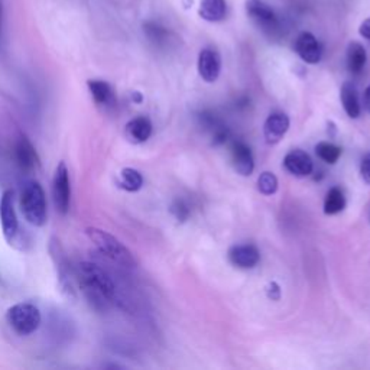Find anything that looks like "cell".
I'll list each match as a JSON object with an SVG mask.
<instances>
[{
	"mask_svg": "<svg viewBox=\"0 0 370 370\" xmlns=\"http://www.w3.org/2000/svg\"><path fill=\"white\" fill-rule=\"evenodd\" d=\"M86 236L98 250V253L109 259L110 262L123 267L137 266V260H134L130 250L109 231L98 227H87Z\"/></svg>",
	"mask_w": 370,
	"mask_h": 370,
	"instance_id": "7a4b0ae2",
	"label": "cell"
},
{
	"mask_svg": "<svg viewBox=\"0 0 370 370\" xmlns=\"http://www.w3.org/2000/svg\"><path fill=\"white\" fill-rule=\"evenodd\" d=\"M278 178L274 173L271 171H265L259 175L258 178V190L263 195H274L278 191Z\"/></svg>",
	"mask_w": 370,
	"mask_h": 370,
	"instance_id": "cb8c5ba5",
	"label": "cell"
},
{
	"mask_svg": "<svg viewBox=\"0 0 370 370\" xmlns=\"http://www.w3.org/2000/svg\"><path fill=\"white\" fill-rule=\"evenodd\" d=\"M246 12L258 23L259 28H262L267 33H271V35L279 30L281 23L275 11L265 2H262V0H248Z\"/></svg>",
	"mask_w": 370,
	"mask_h": 370,
	"instance_id": "52a82bcc",
	"label": "cell"
},
{
	"mask_svg": "<svg viewBox=\"0 0 370 370\" xmlns=\"http://www.w3.org/2000/svg\"><path fill=\"white\" fill-rule=\"evenodd\" d=\"M19 203L22 214L29 224L42 227L47 223V197L38 181L25 183Z\"/></svg>",
	"mask_w": 370,
	"mask_h": 370,
	"instance_id": "3957f363",
	"label": "cell"
},
{
	"mask_svg": "<svg viewBox=\"0 0 370 370\" xmlns=\"http://www.w3.org/2000/svg\"><path fill=\"white\" fill-rule=\"evenodd\" d=\"M145 33H146V37L154 42V44H163L168 38V32L165 28H162L161 25L155 23V22H146L145 26Z\"/></svg>",
	"mask_w": 370,
	"mask_h": 370,
	"instance_id": "d4e9b609",
	"label": "cell"
},
{
	"mask_svg": "<svg viewBox=\"0 0 370 370\" xmlns=\"http://www.w3.org/2000/svg\"><path fill=\"white\" fill-rule=\"evenodd\" d=\"M226 0H201L198 15L207 22H220L226 18Z\"/></svg>",
	"mask_w": 370,
	"mask_h": 370,
	"instance_id": "d6986e66",
	"label": "cell"
},
{
	"mask_svg": "<svg viewBox=\"0 0 370 370\" xmlns=\"http://www.w3.org/2000/svg\"><path fill=\"white\" fill-rule=\"evenodd\" d=\"M316 154L317 156L325 162V163H330V165H334L335 162H337L343 154L342 148L337 146L335 144H331V142H320L317 146H316Z\"/></svg>",
	"mask_w": 370,
	"mask_h": 370,
	"instance_id": "603a6c76",
	"label": "cell"
},
{
	"mask_svg": "<svg viewBox=\"0 0 370 370\" xmlns=\"http://www.w3.org/2000/svg\"><path fill=\"white\" fill-rule=\"evenodd\" d=\"M367 61V54L363 45L352 42L347 48V69L352 74H360Z\"/></svg>",
	"mask_w": 370,
	"mask_h": 370,
	"instance_id": "ffe728a7",
	"label": "cell"
},
{
	"mask_svg": "<svg viewBox=\"0 0 370 370\" xmlns=\"http://www.w3.org/2000/svg\"><path fill=\"white\" fill-rule=\"evenodd\" d=\"M289 129V117L285 113H272L263 125V137L269 145L281 142Z\"/></svg>",
	"mask_w": 370,
	"mask_h": 370,
	"instance_id": "4fadbf2b",
	"label": "cell"
},
{
	"mask_svg": "<svg viewBox=\"0 0 370 370\" xmlns=\"http://www.w3.org/2000/svg\"><path fill=\"white\" fill-rule=\"evenodd\" d=\"M221 58L213 48H204L198 55V74L206 83H214L220 77Z\"/></svg>",
	"mask_w": 370,
	"mask_h": 370,
	"instance_id": "9c48e42d",
	"label": "cell"
},
{
	"mask_svg": "<svg viewBox=\"0 0 370 370\" xmlns=\"http://www.w3.org/2000/svg\"><path fill=\"white\" fill-rule=\"evenodd\" d=\"M359 32H360V35L366 40L370 41V19H366L362 22L360 28H359Z\"/></svg>",
	"mask_w": 370,
	"mask_h": 370,
	"instance_id": "f1b7e54d",
	"label": "cell"
},
{
	"mask_svg": "<svg viewBox=\"0 0 370 370\" xmlns=\"http://www.w3.org/2000/svg\"><path fill=\"white\" fill-rule=\"evenodd\" d=\"M77 281L91 308L106 311L112 306L116 287L103 267L93 262H81L77 267Z\"/></svg>",
	"mask_w": 370,
	"mask_h": 370,
	"instance_id": "6da1fadb",
	"label": "cell"
},
{
	"mask_svg": "<svg viewBox=\"0 0 370 370\" xmlns=\"http://www.w3.org/2000/svg\"><path fill=\"white\" fill-rule=\"evenodd\" d=\"M117 185L127 192H137L144 187V177L139 171L133 170V168H123L120 171Z\"/></svg>",
	"mask_w": 370,
	"mask_h": 370,
	"instance_id": "7402d4cb",
	"label": "cell"
},
{
	"mask_svg": "<svg viewBox=\"0 0 370 370\" xmlns=\"http://www.w3.org/2000/svg\"><path fill=\"white\" fill-rule=\"evenodd\" d=\"M2 13H4V8H2V0H0V32H2Z\"/></svg>",
	"mask_w": 370,
	"mask_h": 370,
	"instance_id": "4dcf8cb0",
	"label": "cell"
},
{
	"mask_svg": "<svg viewBox=\"0 0 370 370\" xmlns=\"http://www.w3.org/2000/svg\"><path fill=\"white\" fill-rule=\"evenodd\" d=\"M284 166L289 174L295 177H308L314 171V162L311 156L301 149L288 152L284 158Z\"/></svg>",
	"mask_w": 370,
	"mask_h": 370,
	"instance_id": "8fae6325",
	"label": "cell"
},
{
	"mask_svg": "<svg viewBox=\"0 0 370 370\" xmlns=\"http://www.w3.org/2000/svg\"><path fill=\"white\" fill-rule=\"evenodd\" d=\"M360 174L363 181L370 185V154H366L362 158V163H360Z\"/></svg>",
	"mask_w": 370,
	"mask_h": 370,
	"instance_id": "4316f807",
	"label": "cell"
},
{
	"mask_svg": "<svg viewBox=\"0 0 370 370\" xmlns=\"http://www.w3.org/2000/svg\"><path fill=\"white\" fill-rule=\"evenodd\" d=\"M6 320L11 328L19 335H30L35 333L42 321L40 308L30 302H18L6 313Z\"/></svg>",
	"mask_w": 370,
	"mask_h": 370,
	"instance_id": "277c9868",
	"label": "cell"
},
{
	"mask_svg": "<svg viewBox=\"0 0 370 370\" xmlns=\"http://www.w3.org/2000/svg\"><path fill=\"white\" fill-rule=\"evenodd\" d=\"M346 209V197L342 188L333 187L328 190L325 200H324V213L327 216H334L339 214Z\"/></svg>",
	"mask_w": 370,
	"mask_h": 370,
	"instance_id": "44dd1931",
	"label": "cell"
},
{
	"mask_svg": "<svg viewBox=\"0 0 370 370\" xmlns=\"http://www.w3.org/2000/svg\"><path fill=\"white\" fill-rule=\"evenodd\" d=\"M151 134H152V122L145 116L134 117L126 125V137L133 144L146 142L151 138Z\"/></svg>",
	"mask_w": 370,
	"mask_h": 370,
	"instance_id": "2e32d148",
	"label": "cell"
},
{
	"mask_svg": "<svg viewBox=\"0 0 370 370\" xmlns=\"http://www.w3.org/2000/svg\"><path fill=\"white\" fill-rule=\"evenodd\" d=\"M87 87H88V91L96 102V105L103 106V108H109V106L115 105V102H116L115 90L108 81L88 80Z\"/></svg>",
	"mask_w": 370,
	"mask_h": 370,
	"instance_id": "e0dca14e",
	"label": "cell"
},
{
	"mask_svg": "<svg viewBox=\"0 0 370 370\" xmlns=\"http://www.w3.org/2000/svg\"><path fill=\"white\" fill-rule=\"evenodd\" d=\"M363 100H364V108H366V110L370 113V86L366 88Z\"/></svg>",
	"mask_w": 370,
	"mask_h": 370,
	"instance_id": "f546056e",
	"label": "cell"
},
{
	"mask_svg": "<svg viewBox=\"0 0 370 370\" xmlns=\"http://www.w3.org/2000/svg\"><path fill=\"white\" fill-rule=\"evenodd\" d=\"M340 100L346 115L352 119H357L360 116L362 108L359 102L357 90L352 83H345L340 90Z\"/></svg>",
	"mask_w": 370,
	"mask_h": 370,
	"instance_id": "ac0fdd59",
	"label": "cell"
},
{
	"mask_svg": "<svg viewBox=\"0 0 370 370\" xmlns=\"http://www.w3.org/2000/svg\"><path fill=\"white\" fill-rule=\"evenodd\" d=\"M0 223L6 242L12 246L18 243L19 239V221L15 210L13 191L6 190L0 197Z\"/></svg>",
	"mask_w": 370,
	"mask_h": 370,
	"instance_id": "8992f818",
	"label": "cell"
},
{
	"mask_svg": "<svg viewBox=\"0 0 370 370\" xmlns=\"http://www.w3.org/2000/svg\"><path fill=\"white\" fill-rule=\"evenodd\" d=\"M229 260L241 269H252L260 260V253L253 245H236L229 250Z\"/></svg>",
	"mask_w": 370,
	"mask_h": 370,
	"instance_id": "9a60e30c",
	"label": "cell"
},
{
	"mask_svg": "<svg viewBox=\"0 0 370 370\" xmlns=\"http://www.w3.org/2000/svg\"><path fill=\"white\" fill-rule=\"evenodd\" d=\"M295 52L307 64H317L323 57V47L311 32H302L295 41Z\"/></svg>",
	"mask_w": 370,
	"mask_h": 370,
	"instance_id": "30bf717a",
	"label": "cell"
},
{
	"mask_svg": "<svg viewBox=\"0 0 370 370\" xmlns=\"http://www.w3.org/2000/svg\"><path fill=\"white\" fill-rule=\"evenodd\" d=\"M266 292H267V296L271 298V299H274V301H278L281 298V288H279V285L277 282L269 284Z\"/></svg>",
	"mask_w": 370,
	"mask_h": 370,
	"instance_id": "83f0119b",
	"label": "cell"
},
{
	"mask_svg": "<svg viewBox=\"0 0 370 370\" xmlns=\"http://www.w3.org/2000/svg\"><path fill=\"white\" fill-rule=\"evenodd\" d=\"M50 252L52 256L54 263L57 265V272L59 277V284L61 287L67 291L73 294V284H71V271H70V262L67 260L65 253L62 246L59 245L58 241L52 239L50 245Z\"/></svg>",
	"mask_w": 370,
	"mask_h": 370,
	"instance_id": "5bb4252c",
	"label": "cell"
},
{
	"mask_svg": "<svg viewBox=\"0 0 370 370\" xmlns=\"http://www.w3.org/2000/svg\"><path fill=\"white\" fill-rule=\"evenodd\" d=\"M15 161L18 163V166L23 173H35L38 171V168L41 165V159L40 155L30 144V141L25 137V134H21L18 138L16 144H15Z\"/></svg>",
	"mask_w": 370,
	"mask_h": 370,
	"instance_id": "ba28073f",
	"label": "cell"
},
{
	"mask_svg": "<svg viewBox=\"0 0 370 370\" xmlns=\"http://www.w3.org/2000/svg\"><path fill=\"white\" fill-rule=\"evenodd\" d=\"M52 197L57 212L67 214L70 212L71 204V183L70 173L65 162H59L55 168V174L52 180Z\"/></svg>",
	"mask_w": 370,
	"mask_h": 370,
	"instance_id": "5b68a950",
	"label": "cell"
},
{
	"mask_svg": "<svg viewBox=\"0 0 370 370\" xmlns=\"http://www.w3.org/2000/svg\"><path fill=\"white\" fill-rule=\"evenodd\" d=\"M171 212L180 221H185L188 219V216H190V209L187 207V204L184 203L183 200L174 201V204L171 207Z\"/></svg>",
	"mask_w": 370,
	"mask_h": 370,
	"instance_id": "484cf974",
	"label": "cell"
},
{
	"mask_svg": "<svg viewBox=\"0 0 370 370\" xmlns=\"http://www.w3.org/2000/svg\"><path fill=\"white\" fill-rule=\"evenodd\" d=\"M230 159L234 171L238 174L248 177L255 170V159L250 148L243 142H234L230 148Z\"/></svg>",
	"mask_w": 370,
	"mask_h": 370,
	"instance_id": "7c38bea8",
	"label": "cell"
}]
</instances>
